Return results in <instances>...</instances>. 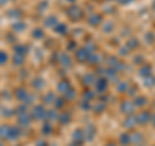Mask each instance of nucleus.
<instances>
[{
    "label": "nucleus",
    "instance_id": "obj_1",
    "mask_svg": "<svg viewBox=\"0 0 155 146\" xmlns=\"http://www.w3.org/2000/svg\"><path fill=\"white\" fill-rule=\"evenodd\" d=\"M5 60H7V57H5V55H3L2 52H0V65L3 64V62H5Z\"/></svg>",
    "mask_w": 155,
    "mask_h": 146
}]
</instances>
